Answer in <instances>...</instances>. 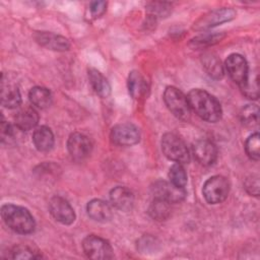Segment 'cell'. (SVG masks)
<instances>
[{"label": "cell", "instance_id": "obj_1", "mask_svg": "<svg viewBox=\"0 0 260 260\" xmlns=\"http://www.w3.org/2000/svg\"><path fill=\"white\" fill-rule=\"evenodd\" d=\"M187 100L190 109L202 120L214 123L221 118L222 110L219 102L206 90L194 88L188 92Z\"/></svg>", "mask_w": 260, "mask_h": 260}, {"label": "cell", "instance_id": "obj_2", "mask_svg": "<svg viewBox=\"0 0 260 260\" xmlns=\"http://www.w3.org/2000/svg\"><path fill=\"white\" fill-rule=\"evenodd\" d=\"M1 216L5 224L18 234H30L36 228L34 216L22 206L4 204L1 207Z\"/></svg>", "mask_w": 260, "mask_h": 260}, {"label": "cell", "instance_id": "obj_3", "mask_svg": "<svg viewBox=\"0 0 260 260\" xmlns=\"http://www.w3.org/2000/svg\"><path fill=\"white\" fill-rule=\"evenodd\" d=\"M161 150L171 160L178 164H188L190 160L189 149L185 141L175 133H166L161 137Z\"/></svg>", "mask_w": 260, "mask_h": 260}, {"label": "cell", "instance_id": "obj_4", "mask_svg": "<svg viewBox=\"0 0 260 260\" xmlns=\"http://www.w3.org/2000/svg\"><path fill=\"white\" fill-rule=\"evenodd\" d=\"M164 101L170 112L179 120L188 121L191 109L187 96L177 87L168 86L164 92Z\"/></svg>", "mask_w": 260, "mask_h": 260}, {"label": "cell", "instance_id": "obj_5", "mask_svg": "<svg viewBox=\"0 0 260 260\" xmlns=\"http://www.w3.org/2000/svg\"><path fill=\"white\" fill-rule=\"evenodd\" d=\"M202 193L209 204L220 203L226 199L230 193V183L222 176H212L205 181Z\"/></svg>", "mask_w": 260, "mask_h": 260}, {"label": "cell", "instance_id": "obj_6", "mask_svg": "<svg viewBox=\"0 0 260 260\" xmlns=\"http://www.w3.org/2000/svg\"><path fill=\"white\" fill-rule=\"evenodd\" d=\"M82 249L90 259L106 260L113 258V249L110 243L95 235H89L83 239Z\"/></svg>", "mask_w": 260, "mask_h": 260}, {"label": "cell", "instance_id": "obj_7", "mask_svg": "<svg viewBox=\"0 0 260 260\" xmlns=\"http://www.w3.org/2000/svg\"><path fill=\"white\" fill-rule=\"evenodd\" d=\"M150 191L153 198L160 199L169 203H179L186 197L185 188L162 180L154 182L150 187Z\"/></svg>", "mask_w": 260, "mask_h": 260}, {"label": "cell", "instance_id": "obj_8", "mask_svg": "<svg viewBox=\"0 0 260 260\" xmlns=\"http://www.w3.org/2000/svg\"><path fill=\"white\" fill-rule=\"evenodd\" d=\"M114 144L120 146H131L139 142V129L131 123H122L114 126L110 134Z\"/></svg>", "mask_w": 260, "mask_h": 260}, {"label": "cell", "instance_id": "obj_9", "mask_svg": "<svg viewBox=\"0 0 260 260\" xmlns=\"http://www.w3.org/2000/svg\"><path fill=\"white\" fill-rule=\"evenodd\" d=\"M224 67L232 80L240 87L246 82L249 75V66L242 55L231 54L224 62Z\"/></svg>", "mask_w": 260, "mask_h": 260}, {"label": "cell", "instance_id": "obj_10", "mask_svg": "<svg viewBox=\"0 0 260 260\" xmlns=\"http://www.w3.org/2000/svg\"><path fill=\"white\" fill-rule=\"evenodd\" d=\"M236 16V11L232 8H220L209 11L208 13L202 15L195 23L194 28L197 30L207 29L215 25L221 24L223 22L234 19Z\"/></svg>", "mask_w": 260, "mask_h": 260}, {"label": "cell", "instance_id": "obj_11", "mask_svg": "<svg viewBox=\"0 0 260 260\" xmlns=\"http://www.w3.org/2000/svg\"><path fill=\"white\" fill-rule=\"evenodd\" d=\"M67 148L75 160H83L86 158L92 149V143L90 139L79 132H74L70 134L67 141Z\"/></svg>", "mask_w": 260, "mask_h": 260}, {"label": "cell", "instance_id": "obj_12", "mask_svg": "<svg viewBox=\"0 0 260 260\" xmlns=\"http://www.w3.org/2000/svg\"><path fill=\"white\" fill-rule=\"evenodd\" d=\"M49 210L52 216L63 224H71L75 220V212L67 200L54 196L49 201Z\"/></svg>", "mask_w": 260, "mask_h": 260}, {"label": "cell", "instance_id": "obj_13", "mask_svg": "<svg viewBox=\"0 0 260 260\" xmlns=\"http://www.w3.org/2000/svg\"><path fill=\"white\" fill-rule=\"evenodd\" d=\"M192 152L195 159L202 166H211L217 157V149L213 142L208 139H199L194 142Z\"/></svg>", "mask_w": 260, "mask_h": 260}, {"label": "cell", "instance_id": "obj_14", "mask_svg": "<svg viewBox=\"0 0 260 260\" xmlns=\"http://www.w3.org/2000/svg\"><path fill=\"white\" fill-rule=\"evenodd\" d=\"M1 104L8 109H15L21 104V95L15 83L8 81L5 74L1 79Z\"/></svg>", "mask_w": 260, "mask_h": 260}, {"label": "cell", "instance_id": "obj_15", "mask_svg": "<svg viewBox=\"0 0 260 260\" xmlns=\"http://www.w3.org/2000/svg\"><path fill=\"white\" fill-rule=\"evenodd\" d=\"M36 41L43 47L53 51H67L70 47L69 41L60 35L49 31H38L35 34Z\"/></svg>", "mask_w": 260, "mask_h": 260}, {"label": "cell", "instance_id": "obj_16", "mask_svg": "<svg viewBox=\"0 0 260 260\" xmlns=\"http://www.w3.org/2000/svg\"><path fill=\"white\" fill-rule=\"evenodd\" d=\"M110 200L113 206L122 211L131 210L134 204L133 193L123 186H118L111 190Z\"/></svg>", "mask_w": 260, "mask_h": 260}, {"label": "cell", "instance_id": "obj_17", "mask_svg": "<svg viewBox=\"0 0 260 260\" xmlns=\"http://www.w3.org/2000/svg\"><path fill=\"white\" fill-rule=\"evenodd\" d=\"M16 128L21 131H28L34 129L39 123V114L32 107H23L19 109L14 116Z\"/></svg>", "mask_w": 260, "mask_h": 260}, {"label": "cell", "instance_id": "obj_18", "mask_svg": "<svg viewBox=\"0 0 260 260\" xmlns=\"http://www.w3.org/2000/svg\"><path fill=\"white\" fill-rule=\"evenodd\" d=\"M86 211L90 218L99 222L109 221L113 216L111 206L101 199L90 200L86 205Z\"/></svg>", "mask_w": 260, "mask_h": 260}, {"label": "cell", "instance_id": "obj_19", "mask_svg": "<svg viewBox=\"0 0 260 260\" xmlns=\"http://www.w3.org/2000/svg\"><path fill=\"white\" fill-rule=\"evenodd\" d=\"M32 142L39 151H49L54 145V134L49 127L41 126L35 130Z\"/></svg>", "mask_w": 260, "mask_h": 260}, {"label": "cell", "instance_id": "obj_20", "mask_svg": "<svg viewBox=\"0 0 260 260\" xmlns=\"http://www.w3.org/2000/svg\"><path fill=\"white\" fill-rule=\"evenodd\" d=\"M88 79L92 89L101 98H108L111 93V85L107 78L96 69H88Z\"/></svg>", "mask_w": 260, "mask_h": 260}, {"label": "cell", "instance_id": "obj_21", "mask_svg": "<svg viewBox=\"0 0 260 260\" xmlns=\"http://www.w3.org/2000/svg\"><path fill=\"white\" fill-rule=\"evenodd\" d=\"M202 66L210 77L214 79L222 78L224 73L223 66L220 59L214 53H205L202 56Z\"/></svg>", "mask_w": 260, "mask_h": 260}, {"label": "cell", "instance_id": "obj_22", "mask_svg": "<svg viewBox=\"0 0 260 260\" xmlns=\"http://www.w3.org/2000/svg\"><path fill=\"white\" fill-rule=\"evenodd\" d=\"M28 98L30 103L38 109H47L52 104L51 91L43 86H35L29 90Z\"/></svg>", "mask_w": 260, "mask_h": 260}, {"label": "cell", "instance_id": "obj_23", "mask_svg": "<svg viewBox=\"0 0 260 260\" xmlns=\"http://www.w3.org/2000/svg\"><path fill=\"white\" fill-rule=\"evenodd\" d=\"M129 93L134 99H139L146 92L147 84L143 76L138 71H131L128 77Z\"/></svg>", "mask_w": 260, "mask_h": 260}, {"label": "cell", "instance_id": "obj_24", "mask_svg": "<svg viewBox=\"0 0 260 260\" xmlns=\"http://www.w3.org/2000/svg\"><path fill=\"white\" fill-rule=\"evenodd\" d=\"M170 204L171 203H169L167 201L153 198L152 202L150 203V205L148 207V213L155 220H158V221L165 220L171 214Z\"/></svg>", "mask_w": 260, "mask_h": 260}, {"label": "cell", "instance_id": "obj_25", "mask_svg": "<svg viewBox=\"0 0 260 260\" xmlns=\"http://www.w3.org/2000/svg\"><path fill=\"white\" fill-rule=\"evenodd\" d=\"M241 122L247 127H255L259 122V109L256 105H247L240 113Z\"/></svg>", "mask_w": 260, "mask_h": 260}, {"label": "cell", "instance_id": "obj_26", "mask_svg": "<svg viewBox=\"0 0 260 260\" xmlns=\"http://www.w3.org/2000/svg\"><path fill=\"white\" fill-rule=\"evenodd\" d=\"M170 182L179 187H185L187 184V174L181 164H174L169 171Z\"/></svg>", "mask_w": 260, "mask_h": 260}, {"label": "cell", "instance_id": "obj_27", "mask_svg": "<svg viewBox=\"0 0 260 260\" xmlns=\"http://www.w3.org/2000/svg\"><path fill=\"white\" fill-rule=\"evenodd\" d=\"M222 38H223L222 34H218V32L206 34V35L198 36V37L192 39L190 42V45L193 46L194 48H202V47L214 45V44L220 42Z\"/></svg>", "mask_w": 260, "mask_h": 260}, {"label": "cell", "instance_id": "obj_28", "mask_svg": "<svg viewBox=\"0 0 260 260\" xmlns=\"http://www.w3.org/2000/svg\"><path fill=\"white\" fill-rule=\"evenodd\" d=\"M245 96L248 99L257 100L259 96V84H258V75L255 74L254 76L248 75L246 82L240 87Z\"/></svg>", "mask_w": 260, "mask_h": 260}, {"label": "cell", "instance_id": "obj_29", "mask_svg": "<svg viewBox=\"0 0 260 260\" xmlns=\"http://www.w3.org/2000/svg\"><path fill=\"white\" fill-rule=\"evenodd\" d=\"M259 147H260V141H259V134L256 132L252 135H250L245 143V149H246V153L247 155L253 159V160H259L260 157V151H259Z\"/></svg>", "mask_w": 260, "mask_h": 260}, {"label": "cell", "instance_id": "obj_30", "mask_svg": "<svg viewBox=\"0 0 260 260\" xmlns=\"http://www.w3.org/2000/svg\"><path fill=\"white\" fill-rule=\"evenodd\" d=\"M11 257L13 259H38L42 256L38 254L32 248L26 245L15 246L11 251Z\"/></svg>", "mask_w": 260, "mask_h": 260}, {"label": "cell", "instance_id": "obj_31", "mask_svg": "<svg viewBox=\"0 0 260 260\" xmlns=\"http://www.w3.org/2000/svg\"><path fill=\"white\" fill-rule=\"evenodd\" d=\"M245 189L246 191L253 196L259 195V177L257 175H252L248 177L245 181Z\"/></svg>", "mask_w": 260, "mask_h": 260}, {"label": "cell", "instance_id": "obj_32", "mask_svg": "<svg viewBox=\"0 0 260 260\" xmlns=\"http://www.w3.org/2000/svg\"><path fill=\"white\" fill-rule=\"evenodd\" d=\"M148 10L151 13V16L156 18L158 16L168 15L170 12V6L167 3L156 2V3H151Z\"/></svg>", "mask_w": 260, "mask_h": 260}, {"label": "cell", "instance_id": "obj_33", "mask_svg": "<svg viewBox=\"0 0 260 260\" xmlns=\"http://www.w3.org/2000/svg\"><path fill=\"white\" fill-rule=\"evenodd\" d=\"M15 136V132H14V128L6 121L2 120L1 122V141L2 143H9L10 141H12L14 139Z\"/></svg>", "mask_w": 260, "mask_h": 260}, {"label": "cell", "instance_id": "obj_34", "mask_svg": "<svg viewBox=\"0 0 260 260\" xmlns=\"http://www.w3.org/2000/svg\"><path fill=\"white\" fill-rule=\"evenodd\" d=\"M107 2L105 1H93L90 3V13L93 17H100L106 11Z\"/></svg>", "mask_w": 260, "mask_h": 260}]
</instances>
